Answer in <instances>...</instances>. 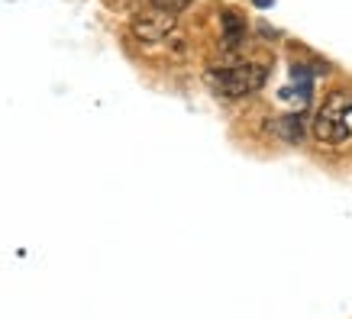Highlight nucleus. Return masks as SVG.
I'll return each instance as SVG.
<instances>
[{"mask_svg": "<svg viewBox=\"0 0 352 319\" xmlns=\"http://www.w3.org/2000/svg\"><path fill=\"white\" fill-rule=\"evenodd\" d=\"M265 81H268V68L256 62H243V64L207 71V84L223 97H249V94H256V91H262Z\"/></svg>", "mask_w": 352, "mask_h": 319, "instance_id": "nucleus-1", "label": "nucleus"}, {"mask_svg": "<svg viewBox=\"0 0 352 319\" xmlns=\"http://www.w3.org/2000/svg\"><path fill=\"white\" fill-rule=\"evenodd\" d=\"M352 94L349 91H333L323 106L317 110V119H314V136L320 139V142H333V145H340L346 139L352 136Z\"/></svg>", "mask_w": 352, "mask_h": 319, "instance_id": "nucleus-2", "label": "nucleus"}, {"mask_svg": "<svg viewBox=\"0 0 352 319\" xmlns=\"http://www.w3.org/2000/svg\"><path fill=\"white\" fill-rule=\"evenodd\" d=\"M175 26H178V16L159 10V7L133 16V32H136L142 43H162L168 32H175Z\"/></svg>", "mask_w": 352, "mask_h": 319, "instance_id": "nucleus-3", "label": "nucleus"}, {"mask_svg": "<svg viewBox=\"0 0 352 319\" xmlns=\"http://www.w3.org/2000/svg\"><path fill=\"white\" fill-rule=\"evenodd\" d=\"M272 132H275L278 139H285L288 145H298L300 139H304V119H300V113L275 117V123H272Z\"/></svg>", "mask_w": 352, "mask_h": 319, "instance_id": "nucleus-4", "label": "nucleus"}, {"mask_svg": "<svg viewBox=\"0 0 352 319\" xmlns=\"http://www.w3.org/2000/svg\"><path fill=\"white\" fill-rule=\"evenodd\" d=\"M220 26H223V45L226 49H239V45L245 43V20L239 16V13L226 10L223 16H220Z\"/></svg>", "mask_w": 352, "mask_h": 319, "instance_id": "nucleus-5", "label": "nucleus"}, {"mask_svg": "<svg viewBox=\"0 0 352 319\" xmlns=\"http://www.w3.org/2000/svg\"><path fill=\"white\" fill-rule=\"evenodd\" d=\"M152 3L165 13H178V10H184V7H191V0H152Z\"/></svg>", "mask_w": 352, "mask_h": 319, "instance_id": "nucleus-6", "label": "nucleus"}, {"mask_svg": "<svg viewBox=\"0 0 352 319\" xmlns=\"http://www.w3.org/2000/svg\"><path fill=\"white\" fill-rule=\"evenodd\" d=\"M252 3H256L258 10H272L275 7V0H252Z\"/></svg>", "mask_w": 352, "mask_h": 319, "instance_id": "nucleus-7", "label": "nucleus"}]
</instances>
